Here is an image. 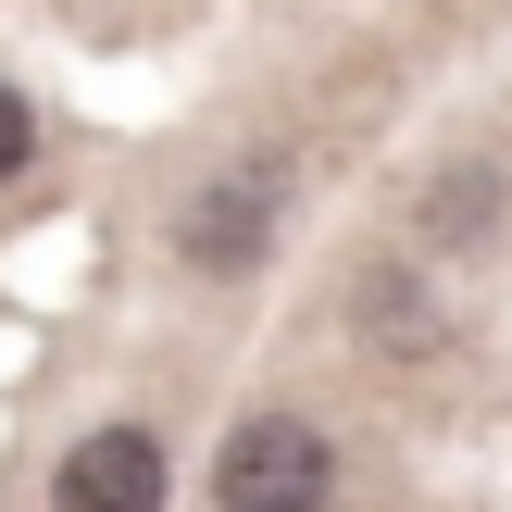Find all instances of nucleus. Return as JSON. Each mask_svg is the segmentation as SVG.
<instances>
[{
  "label": "nucleus",
  "mask_w": 512,
  "mask_h": 512,
  "mask_svg": "<svg viewBox=\"0 0 512 512\" xmlns=\"http://www.w3.org/2000/svg\"><path fill=\"white\" fill-rule=\"evenodd\" d=\"M50 512H163V438H150V425L75 438L63 475H50Z\"/></svg>",
  "instance_id": "f03ea898"
},
{
  "label": "nucleus",
  "mask_w": 512,
  "mask_h": 512,
  "mask_svg": "<svg viewBox=\"0 0 512 512\" xmlns=\"http://www.w3.org/2000/svg\"><path fill=\"white\" fill-rule=\"evenodd\" d=\"M263 238H275V175H225L188 213V263H250Z\"/></svg>",
  "instance_id": "7ed1b4c3"
},
{
  "label": "nucleus",
  "mask_w": 512,
  "mask_h": 512,
  "mask_svg": "<svg viewBox=\"0 0 512 512\" xmlns=\"http://www.w3.org/2000/svg\"><path fill=\"white\" fill-rule=\"evenodd\" d=\"M325 488H338V450L300 413H250L213 450V512H325Z\"/></svg>",
  "instance_id": "f257e3e1"
},
{
  "label": "nucleus",
  "mask_w": 512,
  "mask_h": 512,
  "mask_svg": "<svg viewBox=\"0 0 512 512\" xmlns=\"http://www.w3.org/2000/svg\"><path fill=\"white\" fill-rule=\"evenodd\" d=\"M500 225V175H438V188H425V238H488Z\"/></svg>",
  "instance_id": "20e7f679"
},
{
  "label": "nucleus",
  "mask_w": 512,
  "mask_h": 512,
  "mask_svg": "<svg viewBox=\"0 0 512 512\" xmlns=\"http://www.w3.org/2000/svg\"><path fill=\"white\" fill-rule=\"evenodd\" d=\"M25 150H38V113H25V88H0V175H13Z\"/></svg>",
  "instance_id": "39448f33"
}]
</instances>
